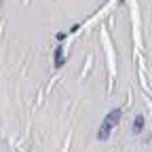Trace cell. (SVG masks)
Listing matches in <instances>:
<instances>
[{"label": "cell", "mask_w": 152, "mask_h": 152, "mask_svg": "<svg viewBox=\"0 0 152 152\" xmlns=\"http://www.w3.org/2000/svg\"><path fill=\"white\" fill-rule=\"evenodd\" d=\"M144 116H135V120H133V133H141V131H144Z\"/></svg>", "instance_id": "7a4b0ae2"}, {"label": "cell", "mask_w": 152, "mask_h": 152, "mask_svg": "<svg viewBox=\"0 0 152 152\" xmlns=\"http://www.w3.org/2000/svg\"><path fill=\"white\" fill-rule=\"evenodd\" d=\"M120 116H123V110H120V108L112 110L108 116H106L104 123H102V127H99V131H97V139H102V141H104V139H108V137H110V133H112V129L120 123Z\"/></svg>", "instance_id": "6da1fadb"}]
</instances>
